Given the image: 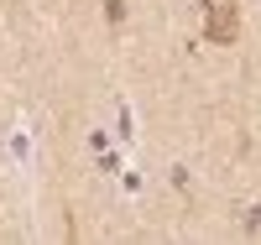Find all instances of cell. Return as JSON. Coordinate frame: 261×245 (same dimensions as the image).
I'll return each instance as SVG.
<instances>
[{
    "label": "cell",
    "instance_id": "6da1fadb",
    "mask_svg": "<svg viewBox=\"0 0 261 245\" xmlns=\"http://www.w3.org/2000/svg\"><path fill=\"white\" fill-rule=\"evenodd\" d=\"M209 37H214V42H230V37H235V11H230V6H220V11H214Z\"/></svg>",
    "mask_w": 261,
    "mask_h": 245
}]
</instances>
